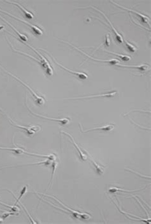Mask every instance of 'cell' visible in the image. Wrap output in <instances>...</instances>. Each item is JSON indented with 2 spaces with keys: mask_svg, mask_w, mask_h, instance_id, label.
Segmentation results:
<instances>
[{
  "mask_svg": "<svg viewBox=\"0 0 151 224\" xmlns=\"http://www.w3.org/2000/svg\"><path fill=\"white\" fill-rule=\"evenodd\" d=\"M88 157H89V158H90L91 161L92 162V163H93V166H94V167H95V169L96 171V172L99 175H102L103 174V172H104V169L105 167H103V166H101V165L98 163L93 158H92V157L89 154V153H88Z\"/></svg>",
  "mask_w": 151,
  "mask_h": 224,
  "instance_id": "2e32d148",
  "label": "cell"
},
{
  "mask_svg": "<svg viewBox=\"0 0 151 224\" xmlns=\"http://www.w3.org/2000/svg\"><path fill=\"white\" fill-rule=\"evenodd\" d=\"M2 69H3V70H5V72H6L7 74H10L11 76H12V77H13L14 78H15L17 80H18L19 82H20V83H22L25 87H26L27 89L30 91V93H31V95H32L33 97L34 98V100H35V101L37 102V103L38 104H39V105H43V104L45 102V98H44L43 97H40V95H38V94H37L35 91H34L32 88H31L26 83H25L24 82H23L21 79H20L19 78H18L17 76L13 75L12 74H11V73H10V72H8V71H7V70H5L3 68H2Z\"/></svg>",
  "mask_w": 151,
  "mask_h": 224,
  "instance_id": "6da1fadb",
  "label": "cell"
},
{
  "mask_svg": "<svg viewBox=\"0 0 151 224\" xmlns=\"http://www.w3.org/2000/svg\"><path fill=\"white\" fill-rule=\"evenodd\" d=\"M117 91H112L108 93H105L103 94H100V95H91V96H86L83 97H77V98H66L67 100H78V99H85V98H96V97H113L117 95L118 94Z\"/></svg>",
  "mask_w": 151,
  "mask_h": 224,
  "instance_id": "8992f818",
  "label": "cell"
},
{
  "mask_svg": "<svg viewBox=\"0 0 151 224\" xmlns=\"http://www.w3.org/2000/svg\"><path fill=\"white\" fill-rule=\"evenodd\" d=\"M5 115L7 116L8 120L11 122V125H12L14 126H16V127H17V128H20V129L23 130L25 131L28 134H29L30 135H33L34 134H36L37 132H39L41 130V127L38 126H23V125H19L16 123L7 114H5Z\"/></svg>",
  "mask_w": 151,
  "mask_h": 224,
  "instance_id": "7a4b0ae2",
  "label": "cell"
},
{
  "mask_svg": "<svg viewBox=\"0 0 151 224\" xmlns=\"http://www.w3.org/2000/svg\"><path fill=\"white\" fill-rule=\"evenodd\" d=\"M62 41V42H64V43H68V44H69V45H71V46H72L73 47V48H75V49H76L77 51H80V53H82L83 54H84V55H86L87 57H89V58H90V59H91V60H95V61H97V62H104V63H110V64H112V65H118V64H119V61L118 60H116V59H110V60H99V59H95V58H93V57H91L90 56H89L88 54H87L86 53H84L83 51H80L78 48H76V47L75 46H74V45H72L71 43H68V42H64V41H63V40H61Z\"/></svg>",
  "mask_w": 151,
  "mask_h": 224,
  "instance_id": "52a82bcc",
  "label": "cell"
},
{
  "mask_svg": "<svg viewBox=\"0 0 151 224\" xmlns=\"http://www.w3.org/2000/svg\"><path fill=\"white\" fill-rule=\"evenodd\" d=\"M0 18H1L2 20H3L6 23H7V24H8L11 28H12L16 32V33L17 34V35H18V36L20 38V39H21V40L22 41V42H26V41H28V37H27V36H26V34H22V33H20L17 29H16V28L12 25H11L10 24V22H8L7 21H6L5 19H3L2 17H1V16H0Z\"/></svg>",
  "mask_w": 151,
  "mask_h": 224,
  "instance_id": "e0dca14e",
  "label": "cell"
},
{
  "mask_svg": "<svg viewBox=\"0 0 151 224\" xmlns=\"http://www.w3.org/2000/svg\"><path fill=\"white\" fill-rule=\"evenodd\" d=\"M142 189L140 190H124V189H121V188H119L117 187H113L110 188L109 190V192L110 193H115L117 192H136V191H140Z\"/></svg>",
  "mask_w": 151,
  "mask_h": 224,
  "instance_id": "d6986e66",
  "label": "cell"
},
{
  "mask_svg": "<svg viewBox=\"0 0 151 224\" xmlns=\"http://www.w3.org/2000/svg\"><path fill=\"white\" fill-rule=\"evenodd\" d=\"M51 57L53 59V60L54 61L55 63H56L57 65H59L60 66H61V67L62 68H63L64 70H66V71H68V72L72 74H73V75H75V77H78V78H79L80 79L85 80V79H87L88 78V75H87V74H86L85 73H83V72H75V71H73V70H69V69H68V68H67L64 67V66H63V65H61L60 63H58V62L56 60V59H55V58H54L52 56H51Z\"/></svg>",
  "mask_w": 151,
  "mask_h": 224,
  "instance_id": "9c48e42d",
  "label": "cell"
},
{
  "mask_svg": "<svg viewBox=\"0 0 151 224\" xmlns=\"http://www.w3.org/2000/svg\"><path fill=\"white\" fill-rule=\"evenodd\" d=\"M118 65V66H121V67H126V68H135L138 70L139 71H140L142 72H146L147 70H148V65H145V64H142L140 65H137V66H130V65H121V64H118L116 65Z\"/></svg>",
  "mask_w": 151,
  "mask_h": 224,
  "instance_id": "9a60e30c",
  "label": "cell"
},
{
  "mask_svg": "<svg viewBox=\"0 0 151 224\" xmlns=\"http://www.w3.org/2000/svg\"><path fill=\"white\" fill-rule=\"evenodd\" d=\"M89 7H91V8H94V9H95V10H98V11H99V12H100L101 14H102L103 15V16L104 17V18H105L106 19V20H107V21L109 22V25L111 26V28H112V30L113 31V32H114V34H115V38H116V40H117V41L119 42V43H122V42H123V37H122V35L117 31V30H116L113 26V25H112V22H110V21L109 19V18L105 16V14H104L103 12H102V11H101V10H98V9H97L96 8H95V7H91V6H90V7H88L87 8H89Z\"/></svg>",
  "mask_w": 151,
  "mask_h": 224,
  "instance_id": "ba28073f",
  "label": "cell"
},
{
  "mask_svg": "<svg viewBox=\"0 0 151 224\" xmlns=\"http://www.w3.org/2000/svg\"><path fill=\"white\" fill-rule=\"evenodd\" d=\"M0 11H2V12H3V13H5V14H7V15L10 16L11 17H13V18H14V19H17V20L20 21V22H23V23H25V24H26L27 25H28V26L31 28V30L33 31V32L34 34H37V35H42V34H43V31H42V30L40 28L38 27L37 26L32 25V24H30V23H29V22H26V21H24V20H22V19H20L18 18V17H15L14 16L11 15V14H10V13L7 12V11H3V10H2L1 9H0Z\"/></svg>",
  "mask_w": 151,
  "mask_h": 224,
  "instance_id": "5b68a950",
  "label": "cell"
},
{
  "mask_svg": "<svg viewBox=\"0 0 151 224\" xmlns=\"http://www.w3.org/2000/svg\"><path fill=\"white\" fill-rule=\"evenodd\" d=\"M79 126H80L81 132H83V133L89 132L94 131V130H103V131H105V132H109V131L112 130H113L114 128V125H112V124H109V125H104L103 126L89 129V130H84L82 126H81L80 123H79Z\"/></svg>",
  "mask_w": 151,
  "mask_h": 224,
  "instance_id": "8fae6325",
  "label": "cell"
},
{
  "mask_svg": "<svg viewBox=\"0 0 151 224\" xmlns=\"http://www.w3.org/2000/svg\"><path fill=\"white\" fill-rule=\"evenodd\" d=\"M6 2L7 3H11V4H14V5H16L17 7H18L19 8V9L22 11L23 14H24V15L28 17V19H33L34 16L33 14L31 12V11H28V10H26L25 8L23 7L22 5H20V4L16 3V2H8V1H7Z\"/></svg>",
  "mask_w": 151,
  "mask_h": 224,
  "instance_id": "5bb4252c",
  "label": "cell"
},
{
  "mask_svg": "<svg viewBox=\"0 0 151 224\" xmlns=\"http://www.w3.org/2000/svg\"><path fill=\"white\" fill-rule=\"evenodd\" d=\"M61 133H63V134H65V135H68V136H69V137H70V139H71L72 140L73 145L75 146V147L76 148V149H77L78 150V151L79 155H80V158H81V160H86L88 158V153H87L86 151H85V152L84 153V152L82 151V149H80V148L78 146V145L75 142V140H74L73 137L70 134H69L68 133L65 132H63V131H62Z\"/></svg>",
  "mask_w": 151,
  "mask_h": 224,
  "instance_id": "7c38bea8",
  "label": "cell"
},
{
  "mask_svg": "<svg viewBox=\"0 0 151 224\" xmlns=\"http://www.w3.org/2000/svg\"><path fill=\"white\" fill-rule=\"evenodd\" d=\"M27 190H28V186H24V187H23V188H22V190H21V192H20V196L19 197V198L17 199V201H16V204H15V205H16L19 201H20V199L23 197V196H24V195L26 193V192H27Z\"/></svg>",
  "mask_w": 151,
  "mask_h": 224,
  "instance_id": "44dd1931",
  "label": "cell"
},
{
  "mask_svg": "<svg viewBox=\"0 0 151 224\" xmlns=\"http://www.w3.org/2000/svg\"><path fill=\"white\" fill-rule=\"evenodd\" d=\"M0 149L2 150H8V151H11L14 152L16 154H27V155H33V156H38V157H44V158H47L48 159H52L53 158V155H40V154H36V153H29L26 151V150H24L23 148H3V147H0Z\"/></svg>",
  "mask_w": 151,
  "mask_h": 224,
  "instance_id": "3957f363",
  "label": "cell"
},
{
  "mask_svg": "<svg viewBox=\"0 0 151 224\" xmlns=\"http://www.w3.org/2000/svg\"><path fill=\"white\" fill-rule=\"evenodd\" d=\"M22 206H23V208H24V209H25V211H26V213H28V217H29V219H30V220H31V223H37V222H34V220H33V218H32V217H31V216H30V215H29V213H28V210H27V209H26V207H25V206H23V205H22Z\"/></svg>",
  "mask_w": 151,
  "mask_h": 224,
  "instance_id": "cb8c5ba5",
  "label": "cell"
},
{
  "mask_svg": "<svg viewBox=\"0 0 151 224\" xmlns=\"http://www.w3.org/2000/svg\"><path fill=\"white\" fill-rule=\"evenodd\" d=\"M125 170H127V171H130V172H134V173H136V174H138V175H140L141 177H142V178H150V177L149 176V177H147V176H142V175H140V174H139V173H137V172H135V171H132V170H130V169H125Z\"/></svg>",
  "mask_w": 151,
  "mask_h": 224,
  "instance_id": "d4e9b609",
  "label": "cell"
},
{
  "mask_svg": "<svg viewBox=\"0 0 151 224\" xmlns=\"http://www.w3.org/2000/svg\"><path fill=\"white\" fill-rule=\"evenodd\" d=\"M15 213H15V212H14V213H10V212H5V213L3 214V218L5 219V218H7L8 217H9L10 215H14Z\"/></svg>",
  "mask_w": 151,
  "mask_h": 224,
  "instance_id": "603a6c76",
  "label": "cell"
},
{
  "mask_svg": "<svg viewBox=\"0 0 151 224\" xmlns=\"http://www.w3.org/2000/svg\"><path fill=\"white\" fill-rule=\"evenodd\" d=\"M124 40L123 41H124V43H125V45L127 49L131 53H135L137 51V48L136 47H135L134 45H133L132 43H130L128 41H127L125 38H124Z\"/></svg>",
  "mask_w": 151,
  "mask_h": 224,
  "instance_id": "ac0fdd59",
  "label": "cell"
},
{
  "mask_svg": "<svg viewBox=\"0 0 151 224\" xmlns=\"http://www.w3.org/2000/svg\"><path fill=\"white\" fill-rule=\"evenodd\" d=\"M28 111L31 112V114H32L33 115L35 116H38V117H42V118H45L46 120H52V121H56L57 123H60V124L61 125H66V124H68L69 122H70V119L69 118H59V119H56V118H51V117H46V116H44L43 115H39V114H34L33 113L29 108H28Z\"/></svg>",
  "mask_w": 151,
  "mask_h": 224,
  "instance_id": "4fadbf2b",
  "label": "cell"
},
{
  "mask_svg": "<svg viewBox=\"0 0 151 224\" xmlns=\"http://www.w3.org/2000/svg\"><path fill=\"white\" fill-rule=\"evenodd\" d=\"M26 45H28V46L29 47V48H30L33 51H34V52H35V53L38 54V56L40 57V58L41 59V60H40V65H41L44 68V70H45V72H46V73L47 74V75H50V76H51V75H52V74H53V70H52L51 65H50L49 63L48 62V61H47V60H46V59L44 57V56H42L40 53H38L36 49H34L33 48H32V47H31V45H29V44H27V43H26Z\"/></svg>",
  "mask_w": 151,
  "mask_h": 224,
  "instance_id": "277c9868",
  "label": "cell"
},
{
  "mask_svg": "<svg viewBox=\"0 0 151 224\" xmlns=\"http://www.w3.org/2000/svg\"><path fill=\"white\" fill-rule=\"evenodd\" d=\"M104 51H106L109 53H111L113 55H115V56H118V57H119L121 60L123 61V62H128L131 60V57L129 56H126V55H122V54H117V53H112V52H110V51H106V50H103Z\"/></svg>",
  "mask_w": 151,
  "mask_h": 224,
  "instance_id": "ffe728a7",
  "label": "cell"
},
{
  "mask_svg": "<svg viewBox=\"0 0 151 224\" xmlns=\"http://www.w3.org/2000/svg\"><path fill=\"white\" fill-rule=\"evenodd\" d=\"M111 3L115 4V5H117L118 7H120V8H123V9H124V10H128L129 11H131V12L134 13V14H136L137 16H138L139 17H140V20L142 21V22H143L144 23H145V24H147V25H150V24H149L150 19H149V17H148L147 16H145V15H144V14H141V13H140V12H138V11H135V10H132V9L125 8V7H122V6H121L120 5L115 3L114 2H111Z\"/></svg>",
  "mask_w": 151,
  "mask_h": 224,
  "instance_id": "30bf717a",
  "label": "cell"
},
{
  "mask_svg": "<svg viewBox=\"0 0 151 224\" xmlns=\"http://www.w3.org/2000/svg\"><path fill=\"white\" fill-rule=\"evenodd\" d=\"M4 28V26H0V31H1L2 29Z\"/></svg>",
  "mask_w": 151,
  "mask_h": 224,
  "instance_id": "484cf974",
  "label": "cell"
},
{
  "mask_svg": "<svg viewBox=\"0 0 151 224\" xmlns=\"http://www.w3.org/2000/svg\"><path fill=\"white\" fill-rule=\"evenodd\" d=\"M105 45L107 46H110V37H109V34H106L105 36Z\"/></svg>",
  "mask_w": 151,
  "mask_h": 224,
  "instance_id": "7402d4cb",
  "label": "cell"
}]
</instances>
